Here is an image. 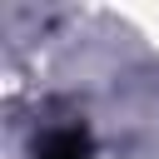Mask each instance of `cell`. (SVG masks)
Here are the masks:
<instances>
[{"mask_svg": "<svg viewBox=\"0 0 159 159\" xmlns=\"http://www.w3.org/2000/svg\"><path fill=\"white\" fill-rule=\"evenodd\" d=\"M89 154V134L84 129H55L40 144V159H84Z\"/></svg>", "mask_w": 159, "mask_h": 159, "instance_id": "obj_1", "label": "cell"}]
</instances>
